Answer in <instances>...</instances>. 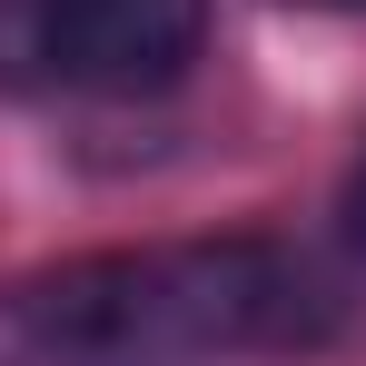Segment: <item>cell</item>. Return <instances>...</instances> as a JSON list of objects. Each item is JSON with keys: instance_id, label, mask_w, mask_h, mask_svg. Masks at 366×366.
I'll return each mask as SVG.
<instances>
[{"instance_id": "4", "label": "cell", "mask_w": 366, "mask_h": 366, "mask_svg": "<svg viewBox=\"0 0 366 366\" xmlns=\"http://www.w3.org/2000/svg\"><path fill=\"white\" fill-rule=\"evenodd\" d=\"M327 10H366V0H327Z\"/></svg>"}, {"instance_id": "3", "label": "cell", "mask_w": 366, "mask_h": 366, "mask_svg": "<svg viewBox=\"0 0 366 366\" xmlns=\"http://www.w3.org/2000/svg\"><path fill=\"white\" fill-rule=\"evenodd\" d=\"M347 228H357V247H366V169H357V188H347Z\"/></svg>"}, {"instance_id": "2", "label": "cell", "mask_w": 366, "mask_h": 366, "mask_svg": "<svg viewBox=\"0 0 366 366\" xmlns=\"http://www.w3.org/2000/svg\"><path fill=\"white\" fill-rule=\"evenodd\" d=\"M208 0H40V40L89 89H169L198 60Z\"/></svg>"}, {"instance_id": "1", "label": "cell", "mask_w": 366, "mask_h": 366, "mask_svg": "<svg viewBox=\"0 0 366 366\" xmlns=\"http://www.w3.org/2000/svg\"><path fill=\"white\" fill-rule=\"evenodd\" d=\"M327 287L287 247H109L0 287V366H149L208 347H297Z\"/></svg>"}]
</instances>
